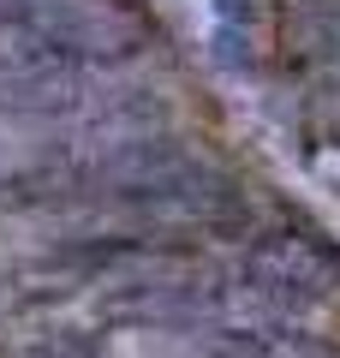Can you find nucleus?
Instances as JSON below:
<instances>
[{
	"label": "nucleus",
	"instance_id": "nucleus-1",
	"mask_svg": "<svg viewBox=\"0 0 340 358\" xmlns=\"http://www.w3.org/2000/svg\"><path fill=\"white\" fill-rule=\"evenodd\" d=\"M239 281L257 305L281 310V317H299L316 310L328 299H340V245L328 239L316 221L281 209L275 221L257 227V239L245 245Z\"/></svg>",
	"mask_w": 340,
	"mask_h": 358
}]
</instances>
